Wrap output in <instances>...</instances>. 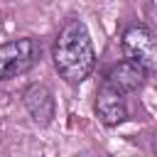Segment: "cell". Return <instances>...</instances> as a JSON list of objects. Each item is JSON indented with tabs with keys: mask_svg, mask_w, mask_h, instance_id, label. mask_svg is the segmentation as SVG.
<instances>
[{
	"mask_svg": "<svg viewBox=\"0 0 157 157\" xmlns=\"http://www.w3.org/2000/svg\"><path fill=\"white\" fill-rule=\"evenodd\" d=\"M52 61L59 78H64L69 86H78L93 74L96 49H93V39L83 20L71 17L61 25V29L54 37Z\"/></svg>",
	"mask_w": 157,
	"mask_h": 157,
	"instance_id": "1",
	"label": "cell"
},
{
	"mask_svg": "<svg viewBox=\"0 0 157 157\" xmlns=\"http://www.w3.org/2000/svg\"><path fill=\"white\" fill-rule=\"evenodd\" d=\"M42 56V44L34 37H20L0 44V81L17 78L37 66Z\"/></svg>",
	"mask_w": 157,
	"mask_h": 157,
	"instance_id": "2",
	"label": "cell"
},
{
	"mask_svg": "<svg viewBox=\"0 0 157 157\" xmlns=\"http://www.w3.org/2000/svg\"><path fill=\"white\" fill-rule=\"evenodd\" d=\"M120 49L125 59L137 61L147 74L157 71V34L147 25H128L120 34Z\"/></svg>",
	"mask_w": 157,
	"mask_h": 157,
	"instance_id": "3",
	"label": "cell"
},
{
	"mask_svg": "<svg viewBox=\"0 0 157 157\" xmlns=\"http://www.w3.org/2000/svg\"><path fill=\"white\" fill-rule=\"evenodd\" d=\"M22 103H25L29 118L34 120V125H39V128L52 125V120L56 115V101L47 83H29L22 93Z\"/></svg>",
	"mask_w": 157,
	"mask_h": 157,
	"instance_id": "4",
	"label": "cell"
},
{
	"mask_svg": "<svg viewBox=\"0 0 157 157\" xmlns=\"http://www.w3.org/2000/svg\"><path fill=\"white\" fill-rule=\"evenodd\" d=\"M93 108H96L98 120H101L105 128H115V125H120V123L128 120V103H125V96H123L120 91H115L113 86H108L105 81H103V86H101L98 93H96Z\"/></svg>",
	"mask_w": 157,
	"mask_h": 157,
	"instance_id": "5",
	"label": "cell"
},
{
	"mask_svg": "<svg viewBox=\"0 0 157 157\" xmlns=\"http://www.w3.org/2000/svg\"><path fill=\"white\" fill-rule=\"evenodd\" d=\"M145 81H147V69L140 66V64L132 61V59H123V61L113 64L110 71L105 74V83L113 86L115 91H120L123 96L140 91V88L145 86Z\"/></svg>",
	"mask_w": 157,
	"mask_h": 157,
	"instance_id": "6",
	"label": "cell"
},
{
	"mask_svg": "<svg viewBox=\"0 0 157 157\" xmlns=\"http://www.w3.org/2000/svg\"><path fill=\"white\" fill-rule=\"evenodd\" d=\"M152 150L157 152V132H155V137H152Z\"/></svg>",
	"mask_w": 157,
	"mask_h": 157,
	"instance_id": "7",
	"label": "cell"
}]
</instances>
